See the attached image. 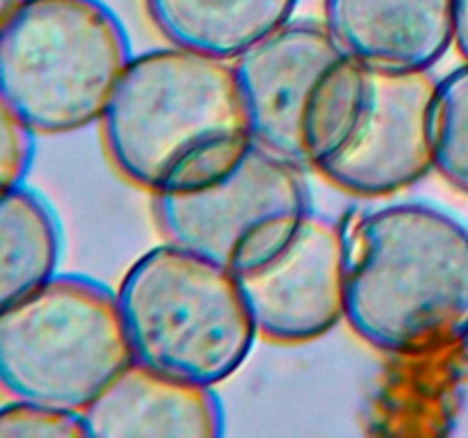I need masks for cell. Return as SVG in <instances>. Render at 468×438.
<instances>
[{"mask_svg":"<svg viewBox=\"0 0 468 438\" xmlns=\"http://www.w3.org/2000/svg\"><path fill=\"white\" fill-rule=\"evenodd\" d=\"M85 415L80 411L58 409L26 400H5L0 404V438H87Z\"/></svg>","mask_w":468,"mask_h":438,"instance_id":"15","label":"cell"},{"mask_svg":"<svg viewBox=\"0 0 468 438\" xmlns=\"http://www.w3.org/2000/svg\"><path fill=\"white\" fill-rule=\"evenodd\" d=\"M64 233L58 213L27 182L0 192V310L59 272Z\"/></svg>","mask_w":468,"mask_h":438,"instance_id":"13","label":"cell"},{"mask_svg":"<svg viewBox=\"0 0 468 438\" xmlns=\"http://www.w3.org/2000/svg\"><path fill=\"white\" fill-rule=\"evenodd\" d=\"M457 53L468 62V0H455V44Z\"/></svg>","mask_w":468,"mask_h":438,"instance_id":"17","label":"cell"},{"mask_svg":"<svg viewBox=\"0 0 468 438\" xmlns=\"http://www.w3.org/2000/svg\"><path fill=\"white\" fill-rule=\"evenodd\" d=\"M151 199L155 226L165 240L236 276L282 254L314 210L304 169L256 141L240 164L215 185Z\"/></svg>","mask_w":468,"mask_h":438,"instance_id":"7","label":"cell"},{"mask_svg":"<svg viewBox=\"0 0 468 438\" xmlns=\"http://www.w3.org/2000/svg\"><path fill=\"white\" fill-rule=\"evenodd\" d=\"M114 292L133 360L172 377L215 388L259 340L240 278L174 242L144 251Z\"/></svg>","mask_w":468,"mask_h":438,"instance_id":"3","label":"cell"},{"mask_svg":"<svg viewBox=\"0 0 468 438\" xmlns=\"http://www.w3.org/2000/svg\"><path fill=\"white\" fill-rule=\"evenodd\" d=\"M133 363L117 292L58 272L0 310V397L85 411Z\"/></svg>","mask_w":468,"mask_h":438,"instance_id":"6","label":"cell"},{"mask_svg":"<svg viewBox=\"0 0 468 438\" xmlns=\"http://www.w3.org/2000/svg\"><path fill=\"white\" fill-rule=\"evenodd\" d=\"M368 71V96L350 141L318 169L324 181L361 199H387L434 172L430 71Z\"/></svg>","mask_w":468,"mask_h":438,"instance_id":"8","label":"cell"},{"mask_svg":"<svg viewBox=\"0 0 468 438\" xmlns=\"http://www.w3.org/2000/svg\"><path fill=\"white\" fill-rule=\"evenodd\" d=\"M346 324L388 356L439 359L468 342V228L432 203L343 217Z\"/></svg>","mask_w":468,"mask_h":438,"instance_id":"2","label":"cell"},{"mask_svg":"<svg viewBox=\"0 0 468 438\" xmlns=\"http://www.w3.org/2000/svg\"><path fill=\"white\" fill-rule=\"evenodd\" d=\"M99 126L114 172L151 196L206 190L254 146L233 62L169 44L133 55Z\"/></svg>","mask_w":468,"mask_h":438,"instance_id":"1","label":"cell"},{"mask_svg":"<svg viewBox=\"0 0 468 438\" xmlns=\"http://www.w3.org/2000/svg\"><path fill=\"white\" fill-rule=\"evenodd\" d=\"M94 438H218L227 415L213 386L128 363L82 411Z\"/></svg>","mask_w":468,"mask_h":438,"instance_id":"11","label":"cell"},{"mask_svg":"<svg viewBox=\"0 0 468 438\" xmlns=\"http://www.w3.org/2000/svg\"><path fill=\"white\" fill-rule=\"evenodd\" d=\"M324 26L370 71H432L455 44V0H324Z\"/></svg>","mask_w":468,"mask_h":438,"instance_id":"10","label":"cell"},{"mask_svg":"<svg viewBox=\"0 0 468 438\" xmlns=\"http://www.w3.org/2000/svg\"><path fill=\"white\" fill-rule=\"evenodd\" d=\"M37 135L0 96V192L23 185L35 160Z\"/></svg>","mask_w":468,"mask_h":438,"instance_id":"16","label":"cell"},{"mask_svg":"<svg viewBox=\"0 0 468 438\" xmlns=\"http://www.w3.org/2000/svg\"><path fill=\"white\" fill-rule=\"evenodd\" d=\"M238 278L259 338L304 345L327 336L346 322L343 219L311 210L282 254Z\"/></svg>","mask_w":468,"mask_h":438,"instance_id":"9","label":"cell"},{"mask_svg":"<svg viewBox=\"0 0 468 438\" xmlns=\"http://www.w3.org/2000/svg\"><path fill=\"white\" fill-rule=\"evenodd\" d=\"M133 55L101 0H26L0 30V96L37 137L85 130L103 119Z\"/></svg>","mask_w":468,"mask_h":438,"instance_id":"4","label":"cell"},{"mask_svg":"<svg viewBox=\"0 0 468 438\" xmlns=\"http://www.w3.org/2000/svg\"><path fill=\"white\" fill-rule=\"evenodd\" d=\"M23 3H26V0H0V30H3L5 23L14 16V12H16Z\"/></svg>","mask_w":468,"mask_h":438,"instance_id":"18","label":"cell"},{"mask_svg":"<svg viewBox=\"0 0 468 438\" xmlns=\"http://www.w3.org/2000/svg\"><path fill=\"white\" fill-rule=\"evenodd\" d=\"M300 0H144L146 16L169 46L236 62L292 21Z\"/></svg>","mask_w":468,"mask_h":438,"instance_id":"12","label":"cell"},{"mask_svg":"<svg viewBox=\"0 0 468 438\" xmlns=\"http://www.w3.org/2000/svg\"><path fill=\"white\" fill-rule=\"evenodd\" d=\"M434 172L468 194V62L437 80L432 100Z\"/></svg>","mask_w":468,"mask_h":438,"instance_id":"14","label":"cell"},{"mask_svg":"<svg viewBox=\"0 0 468 438\" xmlns=\"http://www.w3.org/2000/svg\"><path fill=\"white\" fill-rule=\"evenodd\" d=\"M254 141L318 172L350 141L368 96V71L324 23H286L233 62Z\"/></svg>","mask_w":468,"mask_h":438,"instance_id":"5","label":"cell"}]
</instances>
